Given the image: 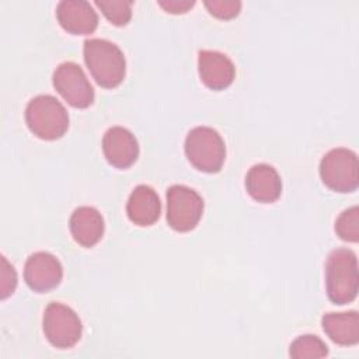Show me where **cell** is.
<instances>
[{
	"label": "cell",
	"mask_w": 359,
	"mask_h": 359,
	"mask_svg": "<svg viewBox=\"0 0 359 359\" xmlns=\"http://www.w3.org/2000/svg\"><path fill=\"white\" fill-rule=\"evenodd\" d=\"M83 55L86 66L98 86L114 88L123 81L126 60L115 43L100 38L87 39L83 45Z\"/></svg>",
	"instance_id": "6da1fadb"
},
{
	"label": "cell",
	"mask_w": 359,
	"mask_h": 359,
	"mask_svg": "<svg viewBox=\"0 0 359 359\" xmlns=\"http://www.w3.org/2000/svg\"><path fill=\"white\" fill-rule=\"evenodd\" d=\"M325 287L328 299L338 306L351 303L358 296V258L349 248L332 250L325 262Z\"/></svg>",
	"instance_id": "7a4b0ae2"
},
{
	"label": "cell",
	"mask_w": 359,
	"mask_h": 359,
	"mask_svg": "<svg viewBox=\"0 0 359 359\" xmlns=\"http://www.w3.org/2000/svg\"><path fill=\"white\" fill-rule=\"evenodd\" d=\"M25 122L36 137L56 140L69 129V114L57 98L42 94L28 102L25 108Z\"/></svg>",
	"instance_id": "3957f363"
},
{
	"label": "cell",
	"mask_w": 359,
	"mask_h": 359,
	"mask_svg": "<svg viewBox=\"0 0 359 359\" xmlns=\"http://www.w3.org/2000/svg\"><path fill=\"white\" fill-rule=\"evenodd\" d=\"M185 156L202 172H217L226 158V146L217 130L209 126H196L185 137Z\"/></svg>",
	"instance_id": "277c9868"
},
{
	"label": "cell",
	"mask_w": 359,
	"mask_h": 359,
	"mask_svg": "<svg viewBox=\"0 0 359 359\" xmlns=\"http://www.w3.org/2000/svg\"><path fill=\"white\" fill-rule=\"evenodd\" d=\"M320 177L325 187L335 192H353L359 185V161L355 151L337 147L320 161Z\"/></svg>",
	"instance_id": "5b68a950"
},
{
	"label": "cell",
	"mask_w": 359,
	"mask_h": 359,
	"mask_svg": "<svg viewBox=\"0 0 359 359\" xmlns=\"http://www.w3.org/2000/svg\"><path fill=\"white\" fill-rule=\"evenodd\" d=\"M203 213V199L187 185H171L167 189V223L180 233L196 227Z\"/></svg>",
	"instance_id": "8992f818"
},
{
	"label": "cell",
	"mask_w": 359,
	"mask_h": 359,
	"mask_svg": "<svg viewBox=\"0 0 359 359\" xmlns=\"http://www.w3.org/2000/svg\"><path fill=\"white\" fill-rule=\"evenodd\" d=\"M43 334L50 345L59 349L74 346L81 338V321L76 311L66 304L52 302L42 318Z\"/></svg>",
	"instance_id": "52a82bcc"
},
{
	"label": "cell",
	"mask_w": 359,
	"mask_h": 359,
	"mask_svg": "<svg viewBox=\"0 0 359 359\" xmlns=\"http://www.w3.org/2000/svg\"><path fill=\"white\" fill-rule=\"evenodd\" d=\"M55 90L73 108H88L94 102V90L83 69L74 62H63L53 72Z\"/></svg>",
	"instance_id": "ba28073f"
},
{
	"label": "cell",
	"mask_w": 359,
	"mask_h": 359,
	"mask_svg": "<svg viewBox=\"0 0 359 359\" xmlns=\"http://www.w3.org/2000/svg\"><path fill=\"white\" fill-rule=\"evenodd\" d=\"M63 268L60 261L50 252L38 251L27 258L24 279L28 287L38 293H45L62 282Z\"/></svg>",
	"instance_id": "9c48e42d"
},
{
	"label": "cell",
	"mask_w": 359,
	"mask_h": 359,
	"mask_svg": "<svg viewBox=\"0 0 359 359\" xmlns=\"http://www.w3.org/2000/svg\"><path fill=\"white\" fill-rule=\"evenodd\" d=\"M102 151L107 161L115 168H129L139 157V144L135 135L122 126L109 128L102 137Z\"/></svg>",
	"instance_id": "30bf717a"
},
{
	"label": "cell",
	"mask_w": 359,
	"mask_h": 359,
	"mask_svg": "<svg viewBox=\"0 0 359 359\" xmlns=\"http://www.w3.org/2000/svg\"><path fill=\"white\" fill-rule=\"evenodd\" d=\"M198 72L201 81L213 91L227 88L236 77V67L230 57L217 50H199Z\"/></svg>",
	"instance_id": "8fae6325"
},
{
	"label": "cell",
	"mask_w": 359,
	"mask_h": 359,
	"mask_svg": "<svg viewBox=\"0 0 359 359\" xmlns=\"http://www.w3.org/2000/svg\"><path fill=\"white\" fill-rule=\"evenodd\" d=\"M60 27L73 35L93 34L98 25V15L93 6L84 0H63L56 7Z\"/></svg>",
	"instance_id": "7c38bea8"
},
{
	"label": "cell",
	"mask_w": 359,
	"mask_h": 359,
	"mask_svg": "<svg viewBox=\"0 0 359 359\" xmlns=\"http://www.w3.org/2000/svg\"><path fill=\"white\" fill-rule=\"evenodd\" d=\"M248 195L261 203H272L282 194V180L278 171L265 163L252 165L245 175Z\"/></svg>",
	"instance_id": "4fadbf2b"
},
{
	"label": "cell",
	"mask_w": 359,
	"mask_h": 359,
	"mask_svg": "<svg viewBox=\"0 0 359 359\" xmlns=\"http://www.w3.org/2000/svg\"><path fill=\"white\" fill-rule=\"evenodd\" d=\"M126 213L132 223L140 227L154 224L161 213V203L157 192L149 185H137L129 195Z\"/></svg>",
	"instance_id": "5bb4252c"
},
{
	"label": "cell",
	"mask_w": 359,
	"mask_h": 359,
	"mask_svg": "<svg viewBox=\"0 0 359 359\" xmlns=\"http://www.w3.org/2000/svg\"><path fill=\"white\" fill-rule=\"evenodd\" d=\"M69 227L73 240L81 247H94L104 234V219L93 206H79L70 216Z\"/></svg>",
	"instance_id": "9a60e30c"
},
{
	"label": "cell",
	"mask_w": 359,
	"mask_h": 359,
	"mask_svg": "<svg viewBox=\"0 0 359 359\" xmlns=\"http://www.w3.org/2000/svg\"><path fill=\"white\" fill-rule=\"evenodd\" d=\"M321 325L330 339L338 345L349 346L359 342V314L355 310L324 314Z\"/></svg>",
	"instance_id": "2e32d148"
},
{
	"label": "cell",
	"mask_w": 359,
	"mask_h": 359,
	"mask_svg": "<svg viewBox=\"0 0 359 359\" xmlns=\"http://www.w3.org/2000/svg\"><path fill=\"white\" fill-rule=\"evenodd\" d=\"M289 355L293 359H313V358H324L328 355V346L325 342L317 335L306 334L297 337L289 349Z\"/></svg>",
	"instance_id": "e0dca14e"
},
{
	"label": "cell",
	"mask_w": 359,
	"mask_h": 359,
	"mask_svg": "<svg viewBox=\"0 0 359 359\" xmlns=\"http://www.w3.org/2000/svg\"><path fill=\"white\" fill-rule=\"evenodd\" d=\"M95 6L114 25H126L132 18V1L128 0H95Z\"/></svg>",
	"instance_id": "ac0fdd59"
},
{
	"label": "cell",
	"mask_w": 359,
	"mask_h": 359,
	"mask_svg": "<svg viewBox=\"0 0 359 359\" xmlns=\"http://www.w3.org/2000/svg\"><path fill=\"white\" fill-rule=\"evenodd\" d=\"M335 233L344 241H359V208L352 206L345 209L335 222Z\"/></svg>",
	"instance_id": "d6986e66"
},
{
	"label": "cell",
	"mask_w": 359,
	"mask_h": 359,
	"mask_svg": "<svg viewBox=\"0 0 359 359\" xmlns=\"http://www.w3.org/2000/svg\"><path fill=\"white\" fill-rule=\"evenodd\" d=\"M205 7L209 13L220 20H230L238 15L241 10V3L237 0H208Z\"/></svg>",
	"instance_id": "ffe728a7"
},
{
	"label": "cell",
	"mask_w": 359,
	"mask_h": 359,
	"mask_svg": "<svg viewBox=\"0 0 359 359\" xmlns=\"http://www.w3.org/2000/svg\"><path fill=\"white\" fill-rule=\"evenodd\" d=\"M17 286V273L13 265L8 264L6 257H1L0 268V297L6 299L14 293Z\"/></svg>",
	"instance_id": "44dd1931"
},
{
	"label": "cell",
	"mask_w": 359,
	"mask_h": 359,
	"mask_svg": "<svg viewBox=\"0 0 359 359\" xmlns=\"http://www.w3.org/2000/svg\"><path fill=\"white\" fill-rule=\"evenodd\" d=\"M195 4L194 0H161L158 6L170 14H184Z\"/></svg>",
	"instance_id": "7402d4cb"
}]
</instances>
